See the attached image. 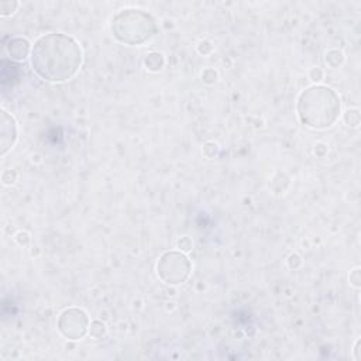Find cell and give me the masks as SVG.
I'll return each mask as SVG.
<instances>
[{"instance_id":"cell-1","label":"cell","mask_w":361,"mask_h":361,"mask_svg":"<svg viewBox=\"0 0 361 361\" xmlns=\"http://www.w3.org/2000/svg\"><path fill=\"white\" fill-rule=\"evenodd\" d=\"M80 59V48L72 38L51 34L37 41L32 49L31 63L44 79L63 82L76 73Z\"/></svg>"},{"instance_id":"cell-2","label":"cell","mask_w":361,"mask_h":361,"mask_svg":"<svg viewBox=\"0 0 361 361\" xmlns=\"http://www.w3.org/2000/svg\"><path fill=\"white\" fill-rule=\"evenodd\" d=\"M299 117L307 124L314 114L309 127L324 128L330 127L340 113V99L330 87H310L302 93L299 99Z\"/></svg>"},{"instance_id":"cell-3","label":"cell","mask_w":361,"mask_h":361,"mask_svg":"<svg viewBox=\"0 0 361 361\" xmlns=\"http://www.w3.org/2000/svg\"><path fill=\"white\" fill-rule=\"evenodd\" d=\"M86 327H87V317L82 310L71 309V310H65L61 314L59 330L65 337L71 340H78L83 337V334L86 333Z\"/></svg>"}]
</instances>
